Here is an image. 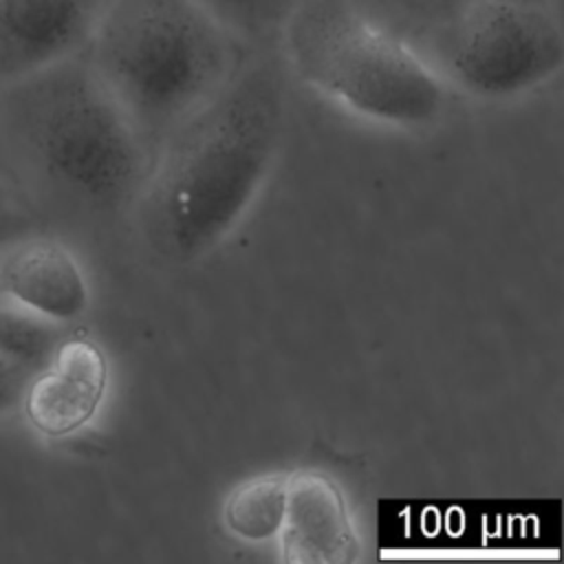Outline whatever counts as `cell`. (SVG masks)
<instances>
[{"label":"cell","mask_w":564,"mask_h":564,"mask_svg":"<svg viewBox=\"0 0 564 564\" xmlns=\"http://www.w3.org/2000/svg\"><path fill=\"white\" fill-rule=\"evenodd\" d=\"M284 137V95L264 68L238 73L152 152L132 209L148 253L183 269L216 253L253 209Z\"/></svg>","instance_id":"6da1fadb"},{"label":"cell","mask_w":564,"mask_h":564,"mask_svg":"<svg viewBox=\"0 0 564 564\" xmlns=\"http://www.w3.org/2000/svg\"><path fill=\"white\" fill-rule=\"evenodd\" d=\"M108 0H0V79H24L84 46Z\"/></svg>","instance_id":"52a82bcc"},{"label":"cell","mask_w":564,"mask_h":564,"mask_svg":"<svg viewBox=\"0 0 564 564\" xmlns=\"http://www.w3.org/2000/svg\"><path fill=\"white\" fill-rule=\"evenodd\" d=\"M564 64L560 24L538 2L476 0L430 64L445 86L502 101L551 82Z\"/></svg>","instance_id":"5b68a950"},{"label":"cell","mask_w":564,"mask_h":564,"mask_svg":"<svg viewBox=\"0 0 564 564\" xmlns=\"http://www.w3.org/2000/svg\"><path fill=\"white\" fill-rule=\"evenodd\" d=\"M33 375V366L0 350V414L22 405L24 390Z\"/></svg>","instance_id":"7c38bea8"},{"label":"cell","mask_w":564,"mask_h":564,"mask_svg":"<svg viewBox=\"0 0 564 564\" xmlns=\"http://www.w3.org/2000/svg\"><path fill=\"white\" fill-rule=\"evenodd\" d=\"M200 2L209 7L225 22V15H253L256 11H260L273 0H200Z\"/></svg>","instance_id":"4fadbf2b"},{"label":"cell","mask_w":564,"mask_h":564,"mask_svg":"<svg viewBox=\"0 0 564 564\" xmlns=\"http://www.w3.org/2000/svg\"><path fill=\"white\" fill-rule=\"evenodd\" d=\"M0 291L51 324L75 322L90 306V289L79 262L51 238L15 240L2 253Z\"/></svg>","instance_id":"9c48e42d"},{"label":"cell","mask_w":564,"mask_h":564,"mask_svg":"<svg viewBox=\"0 0 564 564\" xmlns=\"http://www.w3.org/2000/svg\"><path fill=\"white\" fill-rule=\"evenodd\" d=\"M286 564H355L361 540L337 480L315 467L286 474L284 516L278 531Z\"/></svg>","instance_id":"8992f818"},{"label":"cell","mask_w":564,"mask_h":564,"mask_svg":"<svg viewBox=\"0 0 564 564\" xmlns=\"http://www.w3.org/2000/svg\"><path fill=\"white\" fill-rule=\"evenodd\" d=\"M57 324L35 315L0 308V350L13 355L35 370L46 366L57 339Z\"/></svg>","instance_id":"8fae6325"},{"label":"cell","mask_w":564,"mask_h":564,"mask_svg":"<svg viewBox=\"0 0 564 564\" xmlns=\"http://www.w3.org/2000/svg\"><path fill=\"white\" fill-rule=\"evenodd\" d=\"M18 240V216L9 205L7 194L0 189V258Z\"/></svg>","instance_id":"5bb4252c"},{"label":"cell","mask_w":564,"mask_h":564,"mask_svg":"<svg viewBox=\"0 0 564 564\" xmlns=\"http://www.w3.org/2000/svg\"><path fill=\"white\" fill-rule=\"evenodd\" d=\"M90 68L152 150L240 68L227 24L200 0H108Z\"/></svg>","instance_id":"7a4b0ae2"},{"label":"cell","mask_w":564,"mask_h":564,"mask_svg":"<svg viewBox=\"0 0 564 564\" xmlns=\"http://www.w3.org/2000/svg\"><path fill=\"white\" fill-rule=\"evenodd\" d=\"M106 388L104 350L86 337H66L55 344L46 368L31 377L22 408L33 430L48 438H64L95 419Z\"/></svg>","instance_id":"ba28073f"},{"label":"cell","mask_w":564,"mask_h":564,"mask_svg":"<svg viewBox=\"0 0 564 564\" xmlns=\"http://www.w3.org/2000/svg\"><path fill=\"white\" fill-rule=\"evenodd\" d=\"M284 55L306 88L381 128L421 132L447 108V86L427 59L346 0H300L284 24Z\"/></svg>","instance_id":"3957f363"},{"label":"cell","mask_w":564,"mask_h":564,"mask_svg":"<svg viewBox=\"0 0 564 564\" xmlns=\"http://www.w3.org/2000/svg\"><path fill=\"white\" fill-rule=\"evenodd\" d=\"M516 2H538V4H540L542 0H516Z\"/></svg>","instance_id":"9a60e30c"},{"label":"cell","mask_w":564,"mask_h":564,"mask_svg":"<svg viewBox=\"0 0 564 564\" xmlns=\"http://www.w3.org/2000/svg\"><path fill=\"white\" fill-rule=\"evenodd\" d=\"M286 500V474H264L240 482L223 505L225 529L247 542L262 544L278 538Z\"/></svg>","instance_id":"30bf717a"},{"label":"cell","mask_w":564,"mask_h":564,"mask_svg":"<svg viewBox=\"0 0 564 564\" xmlns=\"http://www.w3.org/2000/svg\"><path fill=\"white\" fill-rule=\"evenodd\" d=\"M24 79V134L48 183L93 216L132 214L154 150L90 64L68 57Z\"/></svg>","instance_id":"277c9868"}]
</instances>
